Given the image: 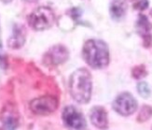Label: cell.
I'll list each match as a JSON object with an SVG mask.
<instances>
[{
    "instance_id": "1",
    "label": "cell",
    "mask_w": 152,
    "mask_h": 130,
    "mask_svg": "<svg viewBox=\"0 0 152 130\" xmlns=\"http://www.w3.org/2000/svg\"><path fill=\"white\" fill-rule=\"evenodd\" d=\"M84 61L94 69L104 68L108 66L109 49L107 44L101 40H89L82 49Z\"/></svg>"
},
{
    "instance_id": "2",
    "label": "cell",
    "mask_w": 152,
    "mask_h": 130,
    "mask_svg": "<svg viewBox=\"0 0 152 130\" xmlns=\"http://www.w3.org/2000/svg\"><path fill=\"white\" fill-rule=\"evenodd\" d=\"M69 90L72 97L78 103L86 104L91 100L92 82L90 71L86 68L77 69L69 80Z\"/></svg>"
},
{
    "instance_id": "3",
    "label": "cell",
    "mask_w": 152,
    "mask_h": 130,
    "mask_svg": "<svg viewBox=\"0 0 152 130\" xmlns=\"http://www.w3.org/2000/svg\"><path fill=\"white\" fill-rule=\"evenodd\" d=\"M55 22L54 12L49 7H39L28 17V24L37 31L46 30L53 25Z\"/></svg>"
},
{
    "instance_id": "4",
    "label": "cell",
    "mask_w": 152,
    "mask_h": 130,
    "mask_svg": "<svg viewBox=\"0 0 152 130\" xmlns=\"http://www.w3.org/2000/svg\"><path fill=\"white\" fill-rule=\"evenodd\" d=\"M63 122L68 130H85L87 127L83 114L74 106H67L64 109Z\"/></svg>"
},
{
    "instance_id": "5",
    "label": "cell",
    "mask_w": 152,
    "mask_h": 130,
    "mask_svg": "<svg viewBox=\"0 0 152 130\" xmlns=\"http://www.w3.org/2000/svg\"><path fill=\"white\" fill-rule=\"evenodd\" d=\"M58 99L52 95H43L35 98L30 103V109L37 115H49L58 108Z\"/></svg>"
},
{
    "instance_id": "6",
    "label": "cell",
    "mask_w": 152,
    "mask_h": 130,
    "mask_svg": "<svg viewBox=\"0 0 152 130\" xmlns=\"http://www.w3.org/2000/svg\"><path fill=\"white\" fill-rule=\"evenodd\" d=\"M112 107L120 115L130 116L137 109V101L130 93L124 92L116 97Z\"/></svg>"
},
{
    "instance_id": "7",
    "label": "cell",
    "mask_w": 152,
    "mask_h": 130,
    "mask_svg": "<svg viewBox=\"0 0 152 130\" xmlns=\"http://www.w3.org/2000/svg\"><path fill=\"white\" fill-rule=\"evenodd\" d=\"M68 50L63 45H55L51 47L43 58V63L46 66H58L68 59Z\"/></svg>"
},
{
    "instance_id": "8",
    "label": "cell",
    "mask_w": 152,
    "mask_h": 130,
    "mask_svg": "<svg viewBox=\"0 0 152 130\" xmlns=\"http://www.w3.org/2000/svg\"><path fill=\"white\" fill-rule=\"evenodd\" d=\"M90 119L91 123L99 129H107L108 127L107 112L104 107L95 106L91 109Z\"/></svg>"
},
{
    "instance_id": "9",
    "label": "cell",
    "mask_w": 152,
    "mask_h": 130,
    "mask_svg": "<svg viewBox=\"0 0 152 130\" xmlns=\"http://www.w3.org/2000/svg\"><path fill=\"white\" fill-rule=\"evenodd\" d=\"M26 32L22 24H15L12 35L8 40V46L11 49H20L25 42Z\"/></svg>"
},
{
    "instance_id": "10",
    "label": "cell",
    "mask_w": 152,
    "mask_h": 130,
    "mask_svg": "<svg viewBox=\"0 0 152 130\" xmlns=\"http://www.w3.org/2000/svg\"><path fill=\"white\" fill-rule=\"evenodd\" d=\"M1 120L6 130H15L19 123V117L16 109L12 106H7L2 112Z\"/></svg>"
},
{
    "instance_id": "11",
    "label": "cell",
    "mask_w": 152,
    "mask_h": 130,
    "mask_svg": "<svg viewBox=\"0 0 152 130\" xmlns=\"http://www.w3.org/2000/svg\"><path fill=\"white\" fill-rule=\"evenodd\" d=\"M127 11V5L123 0H113L110 4L109 12L113 20L118 21L124 17Z\"/></svg>"
},
{
    "instance_id": "12",
    "label": "cell",
    "mask_w": 152,
    "mask_h": 130,
    "mask_svg": "<svg viewBox=\"0 0 152 130\" xmlns=\"http://www.w3.org/2000/svg\"><path fill=\"white\" fill-rule=\"evenodd\" d=\"M151 29H152V24L149 23L148 17L144 14H140L136 22V30L138 32V34L141 35V37H143L144 36L150 34Z\"/></svg>"
},
{
    "instance_id": "13",
    "label": "cell",
    "mask_w": 152,
    "mask_h": 130,
    "mask_svg": "<svg viewBox=\"0 0 152 130\" xmlns=\"http://www.w3.org/2000/svg\"><path fill=\"white\" fill-rule=\"evenodd\" d=\"M152 117V107L145 105L141 108L139 113L137 115V122L145 123Z\"/></svg>"
},
{
    "instance_id": "14",
    "label": "cell",
    "mask_w": 152,
    "mask_h": 130,
    "mask_svg": "<svg viewBox=\"0 0 152 130\" xmlns=\"http://www.w3.org/2000/svg\"><path fill=\"white\" fill-rule=\"evenodd\" d=\"M148 75V70L144 65H138L135 66L133 69H132V76L134 78L135 80H140L143 79L144 77Z\"/></svg>"
},
{
    "instance_id": "15",
    "label": "cell",
    "mask_w": 152,
    "mask_h": 130,
    "mask_svg": "<svg viewBox=\"0 0 152 130\" xmlns=\"http://www.w3.org/2000/svg\"><path fill=\"white\" fill-rule=\"evenodd\" d=\"M137 92L143 98H148L151 95V90L146 82H140L137 84Z\"/></svg>"
},
{
    "instance_id": "16",
    "label": "cell",
    "mask_w": 152,
    "mask_h": 130,
    "mask_svg": "<svg viewBox=\"0 0 152 130\" xmlns=\"http://www.w3.org/2000/svg\"><path fill=\"white\" fill-rule=\"evenodd\" d=\"M148 5H149L148 0H137L134 4V9L139 11H143L148 8Z\"/></svg>"
},
{
    "instance_id": "17",
    "label": "cell",
    "mask_w": 152,
    "mask_h": 130,
    "mask_svg": "<svg viewBox=\"0 0 152 130\" xmlns=\"http://www.w3.org/2000/svg\"><path fill=\"white\" fill-rule=\"evenodd\" d=\"M143 45L144 47L146 48H149L152 45V35L148 34L143 37Z\"/></svg>"
},
{
    "instance_id": "18",
    "label": "cell",
    "mask_w": 152,
    "mask_h": 130,
    "mask_svg": "<svg viewBox=\"0 0 152 130\" xmlns=\"http://www.w3.org/2000/svg\"><path fill=\"white\" fill-rule=\"evenodd\" d=\"M1 1H2L3 3H6V4H8V3H10V2H11L12 0H1Z\"/></svg>"
},
{
    "instance_id": "19",
    "label": "cell",
    "mask_w": 152,
    "mask_h": 130,
    "mask_svg": "<svg viewBox=\"0 0 152 130\" xmlns=\"http://www.w3.org/2000/svg\"><path fill=\"white\" fill-rule=\"evenodd\" d=\"M24 1H26V2H36V1H37V0H24Z\"/></svg>"
},
{
    "instance_id": "20",
    "label": "cell",
    "mask_w": 152,
    "mask_h": 130,
    "mask_svg": "<svg viewBox=\"0 0 152 130\" xmlns=\"http://www.w3.org/2000/svg\"><path fill=\"white\" fill-rule=\"evenodd\" d=\"M1 51H2V42L0 40V54H1Z\"/></svg>"
},
{
    "instance_id": "21",
    "label": "cell",
    "mask_w": 152,
    "mask_h": 130,
    "mask_svg": "<svg viewBox=\"0 0 152 130\" xmlns=\"http://www.w3.org/2000/svg\"><path fill=\"white\" fill-rule=\"evenodd\" d=\"M150 14H151V16H152V10L150 11Z\"/></svg>"
}]
</instances>
